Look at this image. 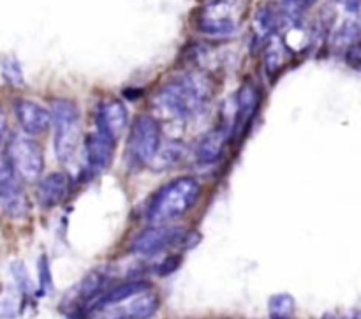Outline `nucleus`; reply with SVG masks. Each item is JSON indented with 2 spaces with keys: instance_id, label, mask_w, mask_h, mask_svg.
<instances>
[{
  "instance_id": "nucleus-1",
  "label": "nucleus",
  "mask_w": 361,
  "mask_h": 319,
  "mask_svg": "<svg viewBox=\"0 0 361 319\" xmlns=\"http://www.w3.org/2000/svg\"><path fill=\"white\" fill-rule=\"evenodd\" d=\"M212 81L200 73H180L169 78L154 95V108L171 120L200 115L212 99Z\"/></svg>"
},
{
  "instance_id": "nucleus-2",
  "label": "nucleus",
  "mask_w": 361,
  "mask_h": 319,
  "mask_svg": "<svg viewBox=\"0 0 361 319\" xmlns=\"http://www.w3.org/2000/svg\"><path fill=\"white\" fill-rule=\"evenodd\" d=\"M201 196V183L194 176H178L164 183L152 196L147 207V221L150 224H171L183 217Z\"/></svg>"
},
{
  "instance_id": "nucleus-3",
  "label": "nucleus",
  "mask_w": 361,
  "mask_h": 319,
  "mask_svg": "<svg viewBox=\"0 0 361 319\" xmlns=\"http://www.w3.org/2000/svg\"><path fill=\"white\" fill-rule=\"evenodd\" d=\"M49 112H51L53 131H55L53 147L56 157L62 162H71L76 155L81 140L80 112L76 104L67 99H55Z\"/></svg>"
},
{
  "instance_id": "nucleus-4",
  "label": "nucleus",
  "mask_w": 361,
  "mask_h": 319,
  "mask_svg": "<svg viewBox=\"0 0 361 319\" xmlns=\"http://www.w3.org/2000/svg\"><path fill=\"white\" fill-rule=\"evenodd\" d=\"M159 148H161V127L157 120L150 115L136 116L127 140V162L134 168L152 164Z\"/></svg>"
},
{
  "instance_id": "nucleus-5",
  "label": "nucleus",
  "mask_w": 361,
  "mask_h": 319,
  "mask_svg": "<svg viewBox=\"0 0 361 319\" xmlns=\"http://www.w3.org/2000/svg\"><path fill=\"white\" fill-rule=\"evenodd\" d=\"M21 180L23 179L13 166L9 155L6 154L0 162V205L4 214L13 221H23L30 212Z\"/></svg>"
},
{
  "instance_id": "nucleus-6",
  "label": "nucleus",
  "mask_w": 361,
  "mask_h": 319,
  "mask_svg": "<svg viewBox=\"0 0 361 319\" xmlns=\"http://www.w3.org/2000/svg\"><path fill=\"white\" fill-rule=\"evenodd\" d=\"M7 155L23 180L34 182L41 176L44 157L41 147L32 140L30 134H13L7 145Z\"/></svg>"
},
{
  "instance_id": "nucleus-7",
  "label": "nucleus",
  "mask_w": 361,
  "mask_h": 319,
  "mask_svg": "<svg viewBox=\"0 0 361 319\" xmlns=\"http://www.w3.org/2000/svg\"><path fill=\"white\" fill-rule=\"evenodd\" d=\"M185 231L178 226L152 224L150 228L137 233L130 242V253L137 256H155L168 247L182 246Z\"/></svg>"
},
{
  "instance_id": "nucleus-8",
  "label": "nucleus",
  "mask_w": 361,
  "mask_h": 319,
  "mask_svg": "<svg viewBox=\"0 0 361 319\" xmlns=\"http://www.w3.org/2000/svg\"><path fill=\"white\" fill-rule=\"evenodd\" d=\"M261 106V90L259 85L254 80L243 81L236 95V113L235 124H233V136L240 138L250 129L254 119L257 115V109Z\"/></svg>"
},
{
  "instance_id": "nucleus-9",
  "label": "nucleus",
  "mask_w": 361,
  "mask_h": 319,
  "mask_svg": "<svg viewBox=\"0 0 361 319\" xmlns=\"http://www.w3.org/2000/svg\"><path fill=\"white\" fill-rule=\"evenodd\" d=\"M159 303H161L159 295L150 288L140 295H134L133 299L126 300V302L118 303V306L104 309V319H150L157 313Z\"/></svg>"
},
{
  "instance_id": "nucleus-10",
  "label": "nucleus",
  "mask_w": 361,
  "mask_h": 319,
  "mask_svg": "<svg viewBox=\"0 0 361 319\" xmlns=\"http://www.w3.org/2000/svg\"><path fill=\"white\" fill-rule=\"evenodd\" d=\"M127 113L126 104L118 99H106L97 104V112H95V129L101 133L108 134V136L118 140L123 134L127 127Z\"/></svg>"
},
{
  "instance_id": "nucleus-11",
  "label": "nucleus",
  "mask_w": 361,
  "mask_h": 319,
  "mask_svg": "<svg viewBox=\"0 0 361 319\" xmlns=\"http://www.w3.org/2000/svg\"><path fill=\"white\" fill-rule=\"evenodd\" d=\"M13 108L18 124H20L25 134L35 136V134L44 133L51 126V112L42 108L35 101H30V99H16Z\"/></svg>"
},
{
  "instance_id": "nucleus-12",
  "label": "nucleus",
  "mask_w": 361,
  "mask_h": 319,
  "mask_svg": "<svg viewBox=\"0 0 361 319\" xmlns=\"http://www.w3.org/2000/svg\"><path fill=\"white\" fill-rule=\"evenodd\" d=\"M115 138L94 129L85 140V155H87V164L92 173H101L111 164L113 154H115Z\"/></svg>"
},
{
  "instance_id": "nucleus-13",
  "label": "nucleus",
  "mask_w": 361,
  "mask_h": 319,
  "mask_svg": "<svg viewBox=\"0 0 361 319\" xmlns=\"http://www.w3.org/2000/svg\"><path fill=\"white\" fill-rule=\"evenodd\" d=\"M71 191V179L62 171H55L39 180L35 198L42 208H53L62 203Z\"/></svg>"
},
{
  "instance_id": "nucleus-14",
  "label": "nucleus",
  "mask_w": 361,
  "mask_h": 319,
  "mask_svg": "<svg viewBox=\"0 0 361 319\" xmlns=\"http://www.w3.org/2000/svg\"><path fill=\"white\" fill-rule=\"evenodd\" d=\"M150 282L141 281V279H136V281H127L120 282V284L111 286L109 289H106L101 296L94 300V303L88 309V314L92 313H101V311L108 309L111 306H118V303L126 302V300L133 299L134 295H140V293L150 289Z\"/></svg>"
},
{
  "instance_id": "nucleus-15",
  "label": "nucleus",
  "mask_w": 361,
  "mask_h": 319,
  "mask_svg": "<svg viewBox=\"0 0 361 319\" xmlns=\"http://www.w3.org/2000/svg\"><path fill=\"white\" fill-rule=\"evenodd\" d=\"M229 134H233V127L224 126V124L204 134L196 148L197 162L200 164H214V162H217L224 155Z\"/></svg>"
},
{
  "instance_id": "nucleus-16",
  "label": "nucleus",
  "mask_w": 361,
  "mask_h": 319,
  "mask_svg": "<svg viewBox=\"0 0 361 319\" xmlns=\"http://www.w3.org/2000/svg\"><path fill=\"white\" fill-rule=\"evenodd\" d=\"M197 28L208 35H229L235 32L236 21L231 14L226 11H219L217 4H214L200 14Z\"/></svg>"
},
{
  "instance_id": "nucleus-17",
  "label": "nucleus",
  "mask_w": 361,
  "mask_h": 319,
  "mask_svg": "<svg viewBox=\"0 0 361 319\" xmlns=\"http://www.w3.org/2000/svg\"><path fill=\"white\" fill-rule=\"evenodd\" d=\"M277 13L271 6H264L257 11L256 21H254V28H256L257 39H264L270 41L274 37L275 30H277Z\"/></svg>"
},
{
  "instance_id": "nucleus-18",
  "label": "nucleus",
  "mask_w": 361,
  "mask_h": 319,
  "mask_svg": "<svg viewBox=\"0 0 361 319\" xmlns=\"http://www.w3.org/2000/svg\"><path fill=\"white\" fill-rule=\"evenodd\" d=\"M268 309H270L271 319H289L296 309L295 299L289 293H279L270 299Z\"/></svg>"
},
{
  "instance_id": "nucleus-19",
  "label": "nucleus",
  "mask_w": 361,
  "mask_h": 319,
  "mask_svg": "<svg viewBox=\"0 0 361 319\" xmlns=\"http://www.w3.org/2000/svg\"><path fill=\"white\" fill-rule=\"evenodd\" d=\"M312 4H316V0H282V7H284L286 16L291 21L298 23L303 18L305 11L309 9Z\"/></svg>"
},
{
  "instance_id": "nucleus-20",
  "label": "nucleus",
  "mask_w": 361,
  "mask_h": 319,
  "mask_svg": "<svg viewBox=\"0 0 361 319\" xmlns=\"http://www.w3.org/2000/svg\"><path fill=\"white\" fill-rule=\"evenodd\" d=\"M11 272H13V279L16 282V286L20 288V291L23 293V296L27 299L28 295H34V286H32L30 277H28L27 270H25V265L21 261L11 265Z\"/></svg>"
},
{
  "instance_id": "nucleus-21",
  "label": "nucleus",
  "mask_w": 361,
  "mask_h": 319,
  "mask_svg": "<svg viewBox=\"0 0 361 319\" xmlns=\"http://www.w3.org/2000/svg\"><path fill=\"white\" fill-rule=\"evenodd\" d=\"M2 74L6 78L7 83L11 85H21L23 83V71H21L20 62L16 59H11V56H6L2 60Z\"/></svg>"
},
{
  "instance_id": "nucleus-22",
  "label": "nucleus",
  "mask_w": 361,
  "mask_h": 319,
  "mask_svg": "<svg viewBox=\"0 0 361 319\" xmlns=\"http://www.w3.org/2000/svg\"><path fill=\"white\" fill-rule=\"evenodd\" d=\"M37 268H39V286H37V293H35V295L41 299V296H44L46 293L51 289V282H53L51 281V270H49V261L44 254L39 258Z\"/></svg>"
},
{
  "instance_id": "nucleus-23",
  "label": "nucleus",
  "mask_w": 361,
  "mask_h": 319,
  "mask_svg": "<svg viewBox=\"0 0 361 319\" xmlns=\"http://www.w3.org/2000/svg\"><path fill=\"white\" fill-rule=\"evenodd\" d=\"M360 41V28L358 25L355 23V21H348V23L344 25V27L338 30L337 34V42L341 46H345V48H349V46L356 44V42Z\"/></svg>"
},
{
  "instance_id": "nucleus-24",
  "label": "nucleus",
  "mask_w": 361,
  "mask_h": 319,
  "mask_svg": "<svg viewBox=\"0 0 361 319\" xmlns=\"http://www.w3.org/2000/svg\"><path fill=\"white\" fill-rule=\"evenodd\" d=\"M282 60H284V56H282V49L277 48L275 41L271 39L270 46L267 48V60H264L268 73H277V71L282 67Z\"/></svg>"
},
{
  "instance_id": "nucleus-25",
  "label": "nucleus",
  "mask_w": 361,
  "mask_h": 319,
  "mask_svg": "<svg viewBox=\"0 0 361 319\" xmlns=\"http://www.w3.org/2000/svg\"><path fill=\"white\" fill-rule=\"evenodd\" d=\"M345 60H348L349 66L361 69V42L358 41L356 44L349 46L348 52H345Z\"/></svg>"
},
{
  "instance_id": "nucleus-26",
  "label": "nucleus",
  "mask_w": 361,
  "mask_h": 319,
  "mask_svg": "<svg viewBox=\"0 0 361 319\" xmlns=\"http://www.w3.org/2000/svg\"><path fill=\"white\" fill-rule=\"evenodd\" d=\"M178 267H180V258L178 256L166 258V260L162 261V263L157 267V274L164 277V275L173 274V272H175Z\"/></svg>"
},
{
  "instance_id": "nucleus-27",
  "label": "nucleus",
  "mask_w": 361,
  "mask_h": 319,
  "mask_svg": "<svg viewBox=\"0 0 361 319\" xmlns=\"http://www.w3.org/2000/svg\"><path fill=\"white\" fill-rule=\"evenodd\" d=\"M361 7V0H345V9L349 11V13H356V11H360Z\"/></svg>"
},
{
  "instance_id": "nucleus-28",
  "label": "nucleus",
  "mask_w": 361,
  "mask_h": 319,
  "mask_svg": "<svg viewBox=\"0 0 361 319\" xmlns=\"http://www.w3.org/2000/svg\"><path fill=\"white\" fill-rule=\"evenodd\" d=\"M321 319H337V318H334L331 314H326V316H323Z\"/></svg>"
}]
</instances>
